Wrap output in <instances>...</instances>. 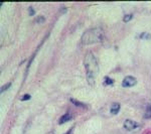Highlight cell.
I'll return each mask as SVG.
<instances>
[{
    "instance_id": "6da1fadb",
    "label": "cell",
    "mask_w": 151,
    "mask_h": 134,
    "mask_svg": "<svg viewBox=\"0 0 151 134\" xmlns=\"http://www.w3.org/2000/svg\"><path fill=\"white\" fill-rule=\"evenodd\" d=\"M84 66L87 71V77L90 84H94V80L99 73V65L95 56L92 53H88L84 59Z\"/></svg>"
},
{
    "instance_id": "7a4b0ae2",
    "label": "cell",
    "mask_w": 151,
    "mask_h": 134,
    "mask_svg": "<svg viewBox=\"0 0 151 134\" xmlns=\"http://www.w3.org/2000/svg\"><path fill=\"white\" fill-rule=\"evenodd\" d=\"M103 35H104V32L101 28L89 29L82 36V44L84 45L96 44V42H99L103 40Z\"/></svg>"
},
{
    "instance_id": "3957f363",
    "label": "cell",
    "mask_w": 151,
    "mask_h": 134,
    "mask_svg": "<svg viewBox=\"0 0 151 134\" xmlns=\"http://www.w3.org/2000/svg\"><path fill=\"white\" fill-rule=\"evenodd\" d=\"M137 84V79L135 77H132V76H127V77L124 78L122 82V87L124 88H129V87H133Z\"/></svg>"
},
{
    "instance_id": "277c9868",
    "label": "cell",
    "mask_w": 151,
    "mask_h": 134,
    "mask_svg": "<svg viewBox=\"0 0 151 134\" xmlns=\"http://www.w3.org/2000/svg\"><path fill=\"white\" fill-rule=\"evenodd\" d=\"M123 126H124V128L126 129L127 131H133V130H135V129H137L138 127H139V124H138L137 122H135V121H133V120L127 119V120H125Z\"/></svg>"
},
{
    "instance_id": "5b68a950",
    "label": "cell",
    "mask_w": 151,
    "mask_h": 134,
    "mask_svg": "<svg viewBox=\"0 0 151 134\" xmlns=\"http://www.w3.org/2000/svg\"><path fill=\"white\" fill-rule=\"evenodd\" d=\"M72 118H73V116L71 115V114H69V113L64 114V115H62V117L60 118L59 124H64V123H66V122H68V121L72 120Z\"/></svg>"
},
{
    "instance_id": "8992f818",
    "label": "cell",
    "mask_w": 151,
    "mask_h": 134,
    "mask_svg": "<svg viewBox=\"0 0 151 134\" xmlns=\"http://www.w3.org/2000/svg\"><path fill=\"white\" fill-rule=\"evenodd\" d=\"M120 104L119 103H113L111 106V109H110V111H111V113L113 114V115H116V114L119 113L120 111Z\"/></svg>"
},
{
    "instance_id": "52a82bcc",
    "label": "cell",
    "mask_w": 151,
    "mask_h": 134,
    "mask_svg": "<svg viewBox=\"0 0 151 134\" xmlns=\"http://www.w3.org/2000/svg\"><path fill=\"white\" fill-rule=\"evenodd\" d=\"M144 117L145 118H151V104L150 105H148V107H147V109H146V111H145V115H144Z\"/></svg>"
},
{
    "instance_id": "ba28073f",
    "label": "cell",
    "mask_w": 151,
    "mask_h": 134,
    "mask_svg": "<svg viewBox=\"0 0 151 134\" xmlns=\"http://www.w3.org/2000/svg\"><path fill=\"white\" fill-rule=\"evenodd\" d=\"M114 83V80H112L109 77H105V84L106 85H112Z\"/></svg>"
},
{
    "instance_id": "9c48e42d",
    "label": "cell",
    "mask_w": 151,
    "mask_h": 134,
    "mask_svg": "<svg viewBox=\"0 0 151 134\" xmlns=\"http://www.w3.org/2000/svg\"><path fill=\"white\" fill-rule=\"evenodd\" d=\"M132 17H133L132 14H127V15H125V17L123 18V21H124V22H128V21H130L131 19H132Z\"/></svg>"
},
{
    "instance_id": "30bf717a",
    "label": "cell",
    "mask_w": 151,
    "mask_h": 134,
    "mask_svg": "<svg viewBox=\"0 0 151 134\" xmlns=\"http://www.w3.org/2000/svg\"><path fill=\"white\" fill-rule=\"evenodd\" d=\"M71 101H72L74 104H76V106H81V107H85V104H83V103H80L79 101H76V100H74V99H72Z\"/></svg>"
},
{
    "instance_id": "8fae6325",
    "label": "cell",
    "mask_w": 151,
    "mask_h": 134,
    "mask_svg": "<svg viewBox=\"0 0 151 134\" xmlns=\"http://www.w3.org/2000/svg\"><path fill=\"white\" fill-rule=\"evenodd\" d=\"M10 86H11V83H8V84H6L5 86H3V87L1 88V93H3L4 91H6V90H7L8 88L10 87Z\"/></svg>"
},
{
    "instance_id": "7c38bea8",
    "label": "cell",
    "mask_w": 151,
    "mask_h": 134,
    "mask_svg": "<svg viewBox=\"0 0 151 134\" xmlns=\"http://www.w3.org/2000/svg\"><path fill=\"white\" fill-rule=\"evenodd\" d=\"M30 99V95L28 94H25L24 96H22V98H20L21 101H26V100H29Z\"/></svg>"
},
{
    "instance_id": "4fadbf2b",
    "label": "cell",
    "mask_w": 151,
    "mask_h": 134,
    "mask_svg": "<svg viewBox=\"0 0 151 134\" xmlns=\"http://www.w3.org/2000/svg\"><path fill=\"white\" fill-rule=\"evenodd\" d=\"M44 21V16H38V18L36 19V23H42Z\"/></svg>"
},
{
    "instance_id": "5bb4252c",
    "label": "cell",
    "mask_w": 151,
    "mask_h": 134,
    "mask_svg": "<svg viewBox=\"0 0 151 134\" xmlns=\"http://www.w3.org/2000/svg\"><path fill=\"white\" fill-rule=\"evenodd\" d=\"M28 10H29V14L32 16V15L34 14V11H33V9H32V7H29V8H28Z\"/></svg>"
},
{
    "instance_id": "9a60e30c",
    "label": "cell",
    "mask_w": 151,
    "mask_h": 134,
    "mask_svg": "<svg viewBox=\"0 0 151 134\" xmlns=\"http://www.w3.org/2000/svg\"><path fill=\"white\" fill-rule=\"evenodd\" d=\"M72 131H73V128H72V129H71V130H70V131H69V132H66V134H71V133H72Z\"/></svg>"
},
{
    "instance_id": "2e32d148",
    "label": "cell",
    "mask_w": 151,
    "mask_h": 134,
    "mask_svg": "<svg viewBox=\"0 0 151 134\" xmlns=\"http://www.w3.org/2000/svg\"><path fill=\"white\" fill-rule=\"evenodd\" d=\"M46 134H55V132H53V131H51V132H48V133H46Z\"/></svg>"
}]
</instances>
